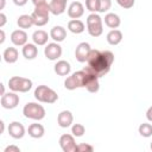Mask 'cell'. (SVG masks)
Instances as JSON below:
<instances>
[{"instance_id": "obj_1", "label": "cell", "mask_w": 152, "mask_h": 152, "mask_svg": "<svg viewBox=\"0 0 152 152\" xmlns=\"http://www.w3.org/2000/svg\"><path fill=\"white\" fill-rule=\"evenodd\" d=\"M113 62H114V53L108 50L100 51L96 49H91L87 58L88 66L97 75L99 78L109 72Z\"/></svg>"}, {"instance_id": "obj_2", "label": "cell", "mask_w": 152, "mask_h": 152, "mask_svg": "<svg viewBox=\"0 0 152 152\" xmlns=\"http://www.w3.org/2000/svg\"><path fill=\"white\" fill-rule=\"evenodd\" d=\"M34 97L37 101L43 103H55L58 100L57 93L48 86H38L34 89Z\"/></svg>"}, {"instance_id": "obj_3", "label": "cell", "mask_w": 152, "mask_h": 152, "mask_svg": "<svg viewBox=\"0 0 152 152\" xmlns=\"http://www.w3.org/2000/svg\"><path fill=\"white\" fill-rule=\"evenodd\" d=\"M50 6L49 4H42L34 6V11L32 12L31 17L36 26H44L49 23V14H50Z\"/></svg>"}, {"instance_id": "obj_4", "label": "cell", "mask_w": 152, "mask_h": 152, "mask_svg": "<svg viewBox=\"0 0 152 152\" xmlns=\"http://www.w3.org/2000/svg\"><path fill=\"white\" fill-rule=\"evenodd\" d=\"M23 114L27 119L39 121L45 118V109L42 104H38L36 102H27L23 108Z\"/></svg>"}, {"instance_id": "obj_5", "label": "cell", "mask_w": 152, "mask_h": 152, "mask_svg": "<svg viewBox=\"0 0 152 152\" xmlns=\"http://www.w3.org/2000/svg\"><path fill=\"white\" fill-rule=\"evenodd\" d=\"M87 30L91 37H99L103 32L102 19L96 13H90L87 17Z\"/></svg>"}, {"instance_id": "obj_6", "label": "cell", "mask_w": 152, "mask_h": 152, "mask_svg": "<svg viewBox=\"0 0 152 152\" xmlns=\"http://www.w3.org/2000/svg\"><path fill=\"white\" fill-rule=\"evenodd\" d=\"M86 78H87V72L82 69L80 71L74 72L66 80L64 81V87L68 90H74L76 88H82L86 86Z\"/></svg>"}, {"instance_id": "obj_7", "label": "cell", "mask_w": 152, "mask_h": 152, "mask_svg": "<svg viewBox=\"0 0 152 152\" xmlns=\"http://www.w3.org/2000/svg\"><path fill=\"white\" fill-rule=\"evenodd\" d=\"M8 87L15 93H27L32 88V81L25 77L13 76L8 80Z\"/></svg>"}, {"instance_id": "obj_8", "label": "cell", "mask_w": 152, "mask_h": 152, "mask_svg": "<svg viewBox=\"0 0 152 152\" xmlns=\"http://www.w3.org/2000/svg\"><path fill=\"white\" fill-rule=\"evenodd\" d=\"M0 103L1 107L5 109H13L19 104V95L15 91L5 93L4 95H1Z\"/></svg>"}, {"instance_id": "obj_9", "label": "cell", "mask_w": 152, "mask_h": 152, "mask_svg": "<svg viewBox=\"0 0 152 152\" xmlns=\"http://www.w3.org/2000/svg\"><path fill=\"white\" fill-rule=\"evenodd\" d=\"M44 55L49 61H56L62 56V46L57 42L49 43L44 49Z\"/></svg>"}, {"instance_id": "obj_10", "label": "cell", "mask_w": 152, "mask_h": 152, "mask_svg": "<svg viewBox=\"0 0 152 152\" xmlns=\"http://www.w3.org/2000/svg\"><path fill=\"white\" fill-rule=\"evenodd\" d=\"M59 146L64 152H76L77 145L75 142V138L71 134H63L59 138Z\"/></svg>"}, {"instance_id": "obj_11", "label": "cell", "mask_w": 152, "mask_h": 152, "mask_svg": "<svg viewBox=\"0 0 152 152\" xmlns=\"http://www.w3.org/2000/svg\"><path fill=\"white\" fill-rule=\"evenodd\" d=\"M90 50L91 49H90V45L88 43H86V42L80 43L76 46V49H75V57H76V59L80 63L87 62V58H88V55H89Z\"/></svg>"}, {"instance_id": "obj_12", "label": "cell", "mask_w": 152, "mask_h": 152, "mask_svg": "<svg viewBox=\"0 0 152 152\" xmlns=\"http://www.w3.org/2000/svg\"><path fill=\"white\" fill-rule=\"evenodd\" d=\"M8 134L14 139H21L25 135V127L18 121H13L8 126Z\"/></svg>"}, {"instance_id": "obj_13", "label": "cell", "mask_w": 152, "mask_h": 152, "mask_svg": "<svg viewBox=\"0 0 152 152\" xmlns=\"http://www.w3.org/2000/svg\"><path fill=\"white\" fill-rule=\"evenodd\" d=\"M84 14V7L80 1H74L68 8V15L71 19H78Z\"/></svg>"}, {"instance_id": "obj_14", "label": "cell", "mask_w": 152, "mask_h": 152, "mask_svg": "<svg viewBox=\"0 0 152 152\" xmlns=\"http://www.w3.org/2000/svg\"><path fill=\"white\" fill-rule=\"evenodd\" d=\"M11 42L15 46H24L27 44V33L24 30H15L11 33Z\"/></svg>"}, {"instance_id": "obj_15", "label": "cell", "mask_w": 152, "mask_h": 152, "mask_svg": "<svg viewBox=\"0 0 152 152\" xmlns=\"http://www.w3.org/2000/svg\"><path fill=\"white\" fill-rule=\"evenodd\" d=\"M72 121H74V116L70 110H62L57 116V122H58L59 127H62V128L70 127Z\"/></svg>"}, {"instance_id": "obj_16", "label": "cell", "mask_w": 152, "mask_h": 152, "mask_svg": "<svg viewBox=\"0 0 152 152\" xmlns=\"http://www.w3.org/2000/svg\"><path fill=\"white\" fill-rule=\"evenodd\" d=\"M53 70H55V72H56L58 76H66V75H69L70 71H71V65H70L69 62L62 59V61H58V62L55 64Z\"/></svg>"}, {"instance_id": "obj_17", "label": "cell", "mask_w": 152, "mask_h": 152, "mask_svg": "<svg viewBox=\"0 0 152 152\" xmlns=\"http://www.w3.org/2000/svg\"><path fill=\"white\" fill-rule=\"evenodd\" d=\"M50 37L57 43L63 42L66 38V30L63 26H53L50 31Z\"/></svg>"}, {"instance_id": "obj_18", "label": "cell", "mask_w": 152, "mask_h": 152, "mask_svg": "<svg viewBox=\"0 0 152 152\" xmlns=\"http://www.w3.org/2000/svg\"><path fill=\"white\" fill-rule=\"evenodd\" d=\"M27 133L31 138H34V139H39L44 135L45 133V129H44V126L42 124H31L27 128Z\"/></svg>"}, {"instance_id": "obj_19", "label": "cell", "mask_w": 152, "mask_h": 152, "mask_svg": "<svg viewBox=\"0 0 152 152\" xmlns=\"http://www.w3.org/2000/svg\"><path fill=\"white\" fill-rule=\"evenodd\" d=\"M23 56L26 58V59H34L38 55V48L36 44H31V43H27L23 46Z\"/></svg>"}, {"instance_id": "obj_20", "label": "cell", "mask_w": 152, "mask_h": 152, "mask_svg": "<svg viewBox=\"0 0 152 152\" xmlns=\"http://www.w3.org/2000/svg\"><path fill=\"white\" fill-rule=\"evenodd\" d=\"M49 6H50V12L53 15H59V14L64 13L65 7H66V2L62 1V0H51Z\"/></svg>"}, {"instance_id": "obj_21", "label": "cell", "mask_w": 152, "mask_h": 152, "mask_svg": "<svg viewBox=\"0 0 152 152\" xmlns=\"http://www.w3.org/2000/svg\"><path fill=\"white\" fill-rule=\"evenodd\" d=\"M2 57H4V61L6 62V63H10V64H12V63H15L17 61H18V57H19V52H18V50L15 49V48H7V49H5V51H4V53H2Z\"/></svg>"}, {"instance_id": "obj_22", "label": "cell", "mask_w": 152, "mask_h": 152, "mask_svg": "<svg viewBox=\"0 0 152 152\" xmlns=\"http://www.w3.org/2000/svg\"><path fill=\"white\" fill-rule=\"evenodd\" d=\"M48 39H49V34L44 30H37L32 34V40L36 45H45L48 43Z\"/></svg>"}, {"instance_id": "obj_23", "label": "cell", "mask_w": 152, "mask_h": 152, "mask_svg": "<svg viewBox=\"0 0 152 152\" xmlns=\"http://www.w3.org/2000/svg\"><path fill=\"white\" fill-rule=\"evenodd\" d=\"M104 24L110 28H118L121 24V19L115 13H107L104 15Z\"/></svg>"}, {"instance_id": "obj_24", "label": "cell", "mask_w": 152, "mask_h": 152, "mask_svg": "<svg viewBox=\"0 0 152 152\" xmlns=\"http://www.w3.org/2000/svg\"><path fill=\"white\" fill-rule=\"evenodd\" d=\"M122 40V32L120 30L113 28L112 31H109L107 33V42L110 45H118L120 44Z\"/></svg>"}, {"instance_id": "obj_25", "label": "cell", "mask_w": 152, "mask_h": 152, "mask_svg": "<svg viewBox=\"0 0 152 152\" xmlns=\"http://www.w3.org/2000/svg\"><path fill=\"white\" fill-rule=\"evenodd\" d=\"M84 28H86L84 24L78 19H72V20H70L68 23V30L70 32H72V33H76V34L82 33L84 31Z\"/></svg>"}, {"instance_id": "obj_26", "label": "cell", "mask_w": 152, "mask_h": 152, "mask_svg": "<svg viewBox=\"0 0 152 152\" xmlns=\"http://www.w3.org/2000/svg\"><path fill=\"white\" fill-rule=\"evenodd\" d=\"M17 24H18V26H19L20 28H30L32 25H34L32 17L28 15V14H23V15H20V17L18 18V20H17Z\"/></svg>"}, {"instance_id": "obj_27", "label": "cell", "mask_w": 152, "mask_h": 152, "mask_svg": "<svg viewBox=\"0 0 152 152\" xmlns=\"http://www.w3.org/2000/svg\"><path fill=\"white\" fill-rule=\"evenodd\" d=\"M138 131H139V134H140L141 137L148 138V137L152 135V125H151V124H147V122H142V124L139 126Z\"/></svg>"}, {"instance_id": "obj_28", "label": "cell", "mask_w": 152, "mask_h": 152, "mask_svg": "<svg viewBox=\"0 0 152 152\" xmlns=\"http://www.w3.org/2000/svg\"><path fill=\"white\" fill-rule=\"evenodd\" d=\"M86 7L91 13H96L100 11V0H86Z\"/></svg>"}, {"instance_id": "obj_29", "label": "cell", "mask_w": 152, "mask_h": 152, "mask_svg": "<svg viewBox=\"0 0 152 152\" xmlns=\"http://www.w3.org/2000/svg\"><path fill=\"white\" fill-rule=\"evenodd\" d=\"M71 133L74 137H82L86 133V127L82 124H74L71 126Z\"/></svg>"}, {"instance_id": "obj_30", "label": "cell", "mask_w": 152, "mask_h": 152, "mask_svg": "<svg viewBox=\"0 0 152 152\" xmlns=\"http://www.w3.org/2000/svg\"><path fill=\"white\" fill-rule=\"evenodd\" d=\"M112 6V0H100V11L101 13L107 12Z\"/></svg>"}, {"instance_id": "obj_31", "label": "cell", "mask_w": 152, "mask_h": 152, "mask_svg": "<svg viewBox=\"0 0 152 152\" xmlns=\"http://www.w3.org/2000/svg\"><path fill=\"white\" fill-rule=\"evenodd\" d=\"M116 2H118V5L119 6H121L122 8H126V10H128V8H132L133 6H134V0H116Z\"/></svg>"}, {"instance_id": "obj_32", "label": "cell", "mask_w": 152, "mask_h": 152, "mask_svg": "<svg viewBox=\"0 0 152 152\" xmlns=\"http://www.w3.org/2000/svg\"><path fill=\"white\" fill-rule=\"evenodd\" d=\"M93 150H94V147H93L91 145H89V144H84V142H82V144L77 145V152H84V151H89V152H91Z\"/></svg>"}, {"instance_id": "obj_33", "label": "cell", "mask_w": 152, "mask_h": 152, "mask_svg": "<svg viewBox=\"0 0 152 152\" xmlns=\"http://www.w3.org/2000/svg\"><path fill=\"white\" fill-rule=\"evenodd\" d=\"M12 151H14V152H20V148H19L18 146H15V145H10V146H7V147L5 148V152H12Z\"/></svg>"}, {"instance_id": "obj_34", "label": "cell", "mask_w": 152, "mask_h": 152, "mask_svg": "<svg viewBox=\"0 0 152 152\" xmlns=\"http://www.w3.org/2000/svg\"><path fill=\"white\" fill-rule=\"evenodd\" d=\"M27 1L28 0H13L14 5H17V6H24V5L27 4Z\"/></svg>"}, {"instance_id": "obj_35", "label": "cell", "mask_w": 152, "mask_h": 152, "mask_svg": "<svg viewBox=\"0 0 152 152\" xmlns=\"http://www.w3.org/2000/svg\"><path fill=\"white\" fill-rule=\"evenodd\" d=\"M146 118H147V120H148L150 122H152V106L147 109V112H146Z\"/></svg>"}, {"instance_id": "obj_36", "label": "cell", "mask_w": 152, "mask_h": 152, "mask_svg": "<svg viewBox=\"0 0 152 152\" xmlns=\"http://www.w3.org/2000/svg\"><path fill=\"white\" fill-rule=\"evenodd\" d=\"M0 27H4V25L6 24V15L4 13H0Z\"/></svg>"}, {"instance_id": "obj_37", "label": "cell", "mask_w": 152, "mask_h": 152, "mask_svg": "<svg viewBox=\"0 0 152 152\" xmlns=\"http://www.w3.org/2000/svg\"><path fill=\"white\" fill-rule=\"evenodd\" d=\"M32 4L34 6H38V5H42V4H46V0H32Z\"/></svg>"}, {"instance_id": "obj_38", "label": "cell", "mask_w": 152, "mask_h": 152, "mask_svg": "<svg viewBox=\"0 0 152 152\" xmlns=\"http://www.w3.org/2000/svg\"><path fill=\"white\" fill-rule=\"evenodd\" d=\"M0 33H1V39H0V44H2L5 42V32L4 30H0Z\"/></svg>"}, {"instance_id": "obj_39", "label": "cell", "mask_w": 152, "mask_h": 152, "mask_svg": "<svg viewBox=\"0 0 152 152\" xmlns=\"http://www.w3.org/2000/svg\"><path fill=\"white\" fill-rule=\"evenodd\" d=\"M0 124H1V133H2V132H4V129H5V124H4V121H2V120L0 121Z\"/></svg>"}, {"instance_id": "obj_40", "label": "cell", "mask_w": 152, "mask_h": 152, "mask_svg": "<svg viewBox=\"0 0 152 152\" xmlns=\"http://www.w3.org/2000/svg\"><path fill=\"white\" fill-rule=\"evenodd\" d=\"M0 86H1V95H4V94H5V87H4V84H2V83H1Z\"/></svg>"}, {"instance_id": "obj_41", "label": "cell", "mask_w": 152, "mask_h": 152, "mask_svg": "<svg viewBox=\"0 0 152 152\" xmlns=\"http://www.w3.org/2000/svg\"><path fill=\"white\" fill-rule=\"evenodd\" d=\"M1 1V6H0V10H4V7H5V0H0Z\"/></svg>"}, {"instance_id": "obj_42", "label": "cell", "mask_w": 152, "mask_h": 152, "mask_svg": "<svg viewBox=\"0 0 152 152\" xmlns=\"http://www.w3.org/2000/svg\"><path fill=\"white\" fill-rule=\"evenodd\" d=\"M150 147H151V150H152V142H151V145H150Z\"/></svg>"}, {"instance_id": "obj_43", "label": "cell", "mask_w": 152, "mask_h": 152, "mask_svg": "<svg viewBox=\"0 0 152 152\" xmlns=\"http://www.w3.org/2000/svg\"><path fill=\"white\" fill-rule=\"evenodd\" d=\"M62 1H65V2H66V1H68V0H62Z\"/></svg>"}]
</instances>
